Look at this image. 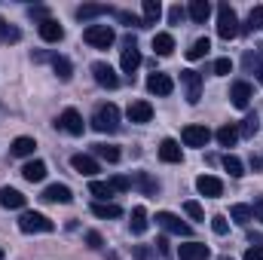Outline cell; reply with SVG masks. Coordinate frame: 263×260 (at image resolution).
<instances>
[{
    "instance_id": "obj_1",
    "label": "cell",
    "mask_w": 263,
    "mask_h": 260,
    "mask_svg": "<svg viewBox=\"0 0 263 260\" xmlns=\"http://www.w3.org/2000/svg\"><path fill=\"white\" fill-rule=\"evenodd\" d=\"M239 15H236V9L230 6V3H220L217 6V34H220V40H233V37H239Z\"/></svg>"
},
{
    "instance_id": "obj_2",
    "label": "cell",
    "mask_w": 263,
    "mask_h": 260,
    "mask_svg": "<svg viewBox=\"0 0 263 260\" xmlns=\"http://www.w3.org/2000/svg\"><path fill=\"white\" fill-rule=\"evenodd\" d=\"M92 129L95 132H117L120 129V107L117 104H101L92 117Z\"/></svg>"
},
{
    "instance_id": "obj_3",
    "label": "cell",
    "mask_w": 263,
    "mask_h": 260,
    "mask_svg": "<svg viewBox=\"0 0 263 260\" xmlns=\"http://www.w3.org/2000/svg\"><path fill=\"white\" fill-rule=\"evenodd\" d=\"M83 40H86L89 46H95V49H107V46H114L117 34H114V28H107V25H89V28L83 31Z\"/></svg>"
},
{
    "instance_id": "obj_4",
    "label": "cell",
    "mask_w": 263,
    "mask_h": 260,
    "mask_svg": "<svg viewBox=\"0 0 263 260\" xmlns=\"http://www.w3.org/2000/svg\"><path fill=\"white\" fill-rule=\"evenodd\" d=\"M18 230H22V233H52L55 224H52L46 214H40V211H25V214L18 217Z\"/></svg>"
},
{
    "instance_id": "obj_5",
    "label": "cell",
    "mask_w": 263,
    "mask_h": 260,
    "mask_svg": "<svg viewBox=\"0 0 263 260\" xmlns=\"http://www.w3.org/2000/svg\"><path fill=\"white\" fill-rule=\"evenodd\" d=\"M181 86H184L187 104H199V98H202V73L199 70H181Z\"/></svg>"
},
{
    "instance_id": "obj_6",
    "label": "cell",
    "mask_w": 263,
    "mask_h": 260,
    "mask_svg": "<svg viewBox=\"0 0 263 260\" xmlns=\"http://www.w3.org/2000/svg\"><path fill=\"white\" fill-rule=\"evenodd\" d=\"M156 224L162 227V230H168V233H175V236H190L193 230H190V224H184L178 214H172V211H159L156 214Z\"/></svg>"
},
{
    "instance_id": "obj_7",
    "label": "cell",
    "mask_w": 263,
    "mask_h": 260,
    "mask_svg": "<svg viewBox=\"0 0 263 260\" xmlns=\"http://www.w3.org/2000/svg\"><path fill=\"white\" fill-rule=\"evenodd\" d=\"M123 59H120V65H123V73H135L138 67H141V52H138V43H135V37H126L123 40Z\"/></svg>"
},
{
    "instance_id": "obj_8",
    "label": "cell",
    "mask_w": 263,
    "mask_h": 260,
    "mask_svg": "<svg viewBox=\"0 0 263 260\" xmlns=\"http://www.w3.org/2000/svg\"><path fill=\"white\" fill-rule=\"evenodd\" d=\"M92 77H95V83L104 86V89H117V86H120L117 70L107 65V62H95V65H92Z\"/></svg>"
},
{
    "instance_id": "obj_9",
    "label": "cell",
    "mask_w": 263,
    "mask_h": 260,
    "mask_svg": "<svg viewBox=\"0 0 263 260\" xmlns=\"http://www.w3.org/2000/svg\"><path fill=\"white\" fill-rule=\"evenodd\" d=\"M147 92H153V95H162V98H165V95H172V92H175V80H172L168 73H159V70H156V73H150V77H147Z\"/></svg>"
},
{
    "instance_id": "obj_10",
    "label": "cell",
    "mask_w": 263,
    "mask_h": 260,
    "mask_svg": "<svg viewBox=\"0 0 263 260\" xmlns=\"http://www.w3.org/2000/svg\"><path fill=\"white\" fill-rule=\"evenodd\" d=\"M230 98H233V104L236 107H248L251 104V98H254V89H251V83H245V80H236L233 86H230Z\"/></svg>"
},
{
    "instance_id": "obj_11",
    "label": "cell",
    "mask_w": 263,
    "mask_h": 260,
    "mask_svg": "<svg viewBox=\"0 0 263 260\" xmlns=\"http://www.w3.org/2000/svg\"><path fill=\"white\" fill-rule=\"evenodd\" d=\"M55 126H59L62 132H67V135H83V129H86V126H83V117H80L73 107H67L65 114L59 117V123H55Z\"/></svg>"
},
{
    "instance_id": "obj_12",
    "label": "cell",
    "mask_w": 263,
    "mask_h": 260,
    "mask_svg": "<svg viewBox=\"0 0 263 260\" xmlns=\"http://www.w3.org/2000/svg\"><path fill=\"white\" fill-rule=\"evenodd\" d=\"M196 190L202 196H208V199H217V196L223 193V181L214 178V175H199L196 178Z\"/></svg>"
},
{
    "instance_id": "obj_13",
    "label": "cell",
    "mask_w": 263,
    "mask_h": 260,
    "mask_svg": "<svg viewBox=\"0 0 263 260\" xmlns=\"http://www.w3.org/2000/svg\"><path fill=\"white\" fill-rule=\"evenodd\" d=\"M181 138H184L187 147H205L211 141V132L205 129V126H187V129L181 132Z\"/></svg>"
},
{
    "instance_id": "obj_14",
    "label": "cell",
    "mask_w": 263,
    "mask_h": 260,
    "mask_svg": "<svg viewBox=\"0 0 263 260\" xmlns=\"http://www.w3.org/2000/svg\"><path fill=\"white\" fill-rule=\"evenodd\" d=\"M159 159H162V162H168V165L181 162V159H184V150H181V144H178L175 138H165V141L159 144Z\"/></svg>"
},
{
    "instance_id": "obj_15",
    "label": "cell",
    "mask_w": 263,
    "mask_h": 260,
    "mask_svg": "<svg viewBox=\"0 0 263 260\" xmlns=\"http://www.w3.org/2000/svg\"><path fill=\"white\" fill-rule=\"evenodd\" d=\"M70 169H73L77 175H86V178L98 175V162H95L92 156H86V153H73V156H70Z\"/></svg>"
},
{
    "instance_id": "obj_16",
    "label": "cell",
    "mask_w": 263,
    "mask_h": 260,
    "mask_svg": "<svg viewBox=\"0 0 263 260\" xmlns=\"http://www.w3.org/2000/svg\"><path fill=\"white\" fill-rule=\"evenodd\" d=\"M40 199L43 202H62V205H67V202H73V193H70V187H65V184H49Z\"/></svg>"
},
{
    "instance_id": "obj_17",
    "label": "cell",
    "mask_w": 263,
    "mask_h": 260,
    "mask_svg": "<svg viewBox=\"0 0 263 260\" xmlns=\"http://www.w3.org/2000/svg\"><path fill=\"white\" fill-rule=\"evenodd\" d=\"M126 117H129L132 123H150L153 120V107H150V101H132Z\"/></svg>"
},
{
    "instance_id": "obj_18",
    "label": "cell",
    "mask_w": 263,
    "mask_h": 260,
    "mask_svg": "<svg viewBox=\"0 0 263 260\" xmlns=\"http://www.w3.org/2000/svg\"><path fill=\"white\" fill-rule=\"evenodd\" d=\"M40 37H43L46 43H62V40H65V28H62L55 18H46V22L40 25Z\"/></svg>"
},
{
    "instance_id": "obj_19",
    "label": "cell",
    "mask_w": 263,
    "mask_h": 260,
    "mask_svg": "<svg viewBox=\"0 0 263 260\" xmlns=\"http://www.w3.org/2000/svg\"><path fill=\"white\" fill-rule=\"evenodd\" d=\"M22 178L31 181V184L43 181V178H46V162H43V159H31V162H25V165H22Z\"/></svg>"
},
{
    "instance_id": "obj_20",
    "label": "cell",
    "mask_w": 263,
    "mask_h": 260,
    "mask_svg": "<svg viewBox=\"0 0 263 260\" xmlns=\"http://www.w3.org/2000/svg\"><path fill=\"white\" fill-rule=\"evenodd\" d=\"M208 245H202V242H187V245H181V251H178V257L181 260H208Z\"/></svg>"
},
{
    "instance_id": "obj_21",
    "label": "cell",
    "mask_w": 263,
    "mask_h": 260,
    "mask_svg": "<svg viewBox=\"0 0 263 260\" xmlns=\"http://www.w3.org/2000/svg\"><path fill=\"white\" fill-rule=\"evenodd\" d=\"M104 12H110V6H104V3H83V6H77V18H80V22L98 18V15H104Z\"/></svg>"
},
{
    "instance_id": "obj_22",
    "label": "cell",
    "mask_w": 263,
    "mask_h": 260,
    "mask_svg": "<svg viewBox=\"0 0 263 260\" xmlns=\"http://www.w3.org/2000/svg\"><path fill=\"white\" fill-rule=\"evenodd\" d=\"M187 15L193 18V22H208V15H211V3L208 0H190V6H187Z\"/></svg>"
},
{
    "instance_id": "obj_23",
    "label": "cell",
    "mask_w": 263,
    "mask_h": 260,
    "mask_svg": "<svg viewBox=\"0 0 263 260\" xmlns=\"http://www.w3.org/2000/svg\"><path fill=\"white\" fill-rule=\"evenodd\" d=\"M0 205L3 208H25V196L12 187H0Z\"/></svg>"
},
{
    "instance_id": "obj_24",
    "label": "cell",
    "mask_w": 263,
    "mask_h": 260,
    "mask_svg": "<svg viewBox=\"0 0 263 260\" xmlns=\"http://www.w3.org/2000/svg\"><path fill=\"white\" fill-rule=\"evenodd\" d=\"M34 147H37V141H34V138H28V135H22V138H15V141H12L9 153H12V156H31V153H34Z\"/></svg>"
},
{
    "instance_id": "obj_25",
    "label": "cell",
    "mask_w": 263,
    "mask_h": 260,
    "mask_svg": "<svg viewBox=\"0 0 263 260\" xmlns=\"http://www.w3.org/2000/svg\"><path fill=\"white\" fill-rule=\"evenodd\" d=\"M141 6H144V28L156 25V22H159V15H162V6H159V0H144Z\"/></svg>"
},
{
    "instance_id": "obj_26",
    "label": "cell",
    "mask_w": 263,
    "mask_h": 260,
    "mask_svg": "<svg viewBox=\"0 0 263 260\" xmlns=\"http://www.w3.org/2000/svg\"><path fill=\"white\" fill-rule=\"evenodd\" d=\"M153 52L156 55H172L175 52V37L172 34H156L153 37Z\"/></svg>"
},
{
    "instance_id": "obj_27",
    "label": "cell",
    "mask_w": 263,
    "mask_h": 260,
    "mask_svg": "<svg viewBox=\"0 0 263 260\" xmlns=\"http://www.w3.org/2000/svg\"><path fill=\"white\" fill-rule=\"evenodd\" d=\"M132 233H135V236L147 233V208H144V205H135V208H132Z\"/></svg>"
},
{
    "instance_id": "obj_28",
    "label": "cell",
    "mask_w": 263,
    "mask_h": 260,
    "mask_svg": "<svg viewBox=\"0 0 263 260\" xmlns=\"http://www.w3.org/2000/svg\"><path fill=\"white\" fill-rule=\"evenodd\" d=\"M92 214H95V217H120L123 208L114 205V202H95V205H92Z\"/></svg>"
},
{
    "instance_id": "obj_29",
    "label": "cell",
    "mask_w": 263,
    "mask_h": 260,
    "mask_svg": "<svg viewBox=\"0 0 263 260\" xmlns=\"http://www.w3.org/2000/svg\"><path fill=\"white\" fill-rule=\"evenodd\" d=\"M230 217H233L236 224L248 227V224L254 220V211H251V205H233V208H230Z\"/></svg>"
},
{
    "instance_id": "obj_30",
    "label": "cell",
    "mask_w": 263,
    "mask_h": 260,
    "mask_svg": "<svg viewBox=\"0 0 263 260\" xmlns=\"http://www.w3.org/2000/svg\"><path fill=\"white\" fill-rule=\"evenodd\" d=\"M18 40H22V31L6 18H0V43H18Z\"/></svg>"
},
{
    "instance_id": "obj_31",
    "label": "cell",
    "mask_w": 263,
    "mask_h": 260,
    "mask_svg": "<svg viewBox=\"0 0 263 260\" xmlns=\"http://www.w3.org/2000/svg\"><path fill=\"white\" fill-rule=\"evenodd\" d=\"M214 138H217V144H220V147H233V144L239 141V129H236V126H220Z\"/></svg>"
},
{
    "instance_id": "obj_32",
    "label": "cell",
    "mask_w": 263,
    "mask_h": 260,
    "mask_svg": "<svg viewBox=\"0 0 263 260\" xmlns=\"http://www.w3.org/2000/svg\"><path fill=\"white\" fill-rule=\"evenodd\" d=\"M52 67H55V73H59V80H62V83H67V80L73 77V65L67 62L65 55H52Z\"/></svg>"
},
{
    "instance_id": "obj_33",
    "label": "cell",
    "mask_w": 263,
    "mask_h": 260,
    "mask_svg": "<svg viewBox=\"0 0 263 260\" xmlns=\"http://www.w3.org/2000/svg\"><path fill=\"white\" fill-rule=\"evenodd\" d=\"M92 153L101 156V159H107V162H120V147H114V144H95Z\"/></svg>"
},
{
    "instance_id": "obj_34",
    "label": "cell",
    "mask_w": 263,
    "mask_h": 260,
    "mask_svg": "<svg viewBox=\"0 0 263 260\" xmlns=\"http://www.w3.org/2000/svg\"><path fill=\"white\" fill-rule=\"evenodd\" d=\"M208 49H211V40H208V37H199V40H193V46L187 49V59L196 62L202 55H208Z\"/></svg>"
},
{
    "instance_id": "obj_35",
    "label": "cell",
    "mask_w": 263,
    "mask_h": 260,
    "mask_svg": "<svg viewBox=\"0 0 263 260\" xmlns=\"http://www.w3.org/2000/svg\"><path fill=\"white\" fill-rule=\"evenodd\" d=\"M89 193L95 196L98 202H107V199L114 196V187H110L107 181H92V184H89Z\"/></svg>"
},
{
    "instance_id": "obj_36",
    "label": "cell",
    "mask_w": 263,
    "mask_h": 260,
    "mask_svg": "<svg viewBox=\"0 0 263 260\" xmlns=\"http://www.w3.org/2000/svg\"><path fill=\"white\" fill-rule=\"evenodd\" d=\"M223 169L230 172V178H242V175H245L242 159H239V156H233V153H227V156H223Z\"/></svg>"
},
{
    "instance_id": "obj_37",
    "label": "cell",
    "mask_w": 263,
    "mask_h": 260,
    "mask_svg": "<svg viewBox=\"0 0 263 260\" xmlns=\"http://www.w3.org/2000/svg\"><path fill=\"white\" fill-rule=\"evenodd\" d=\"M257 129H260L257 114H248V117L242 120V126H239V135H242V138H254V135H257Z\"/></svg>"
},
{
    "instance_id": "obj_38",
    "label": "cell",
    "mask_w": 263,
    "mask_h": 260,
    "mask_svg": "<svg viewBox=\"0 0 263 260\" xmlns=\"http://www.w3.org/2000/svg\"><path fill=\"white\" fill-rule=\"evenodd\" d=\"M242 31H263V6H254L251 9V15H248V22H245Z\"/></svg>"
},
{
    "instance_id": "obj_39",
    "label": "cell",
    "mask_w": 263,
    "mask_h": 260,
    "mask_svg": "<svg viewBox=\"0 0 263 260\" xmlns=\"http://www.w3.org/2000/svg\"><path fill=\"white\" fill-rule=\"evenodd\" d=\"M135 184H138V187H141V190H144L147 196H156V190H159V184H156V181H153L147 172H141V175L135 178Z\"/></svg>"
},
{
    "instance_id": "obj_40",
    "label": "cell",
    "mask_w": 263,
    "mask_h": 260,
    "mask_svg": "<svg viewBox=\"0 0 263 260\" xmlns=\"http://www.w3.org/2000/svg\"><path fill=\"white\" fill-rule=\"evenodd\" d=\"M132 257L135 260H156V248L153 245H135L132 248Z\"/></svg>"
},
{
    "instance_id": "obj_41",
    "label": "cell",
    "mask_w": 263,
    "mask_h": 260,
    "mask_svg": "<svg viewBox=\"0 0 263 260\" xmlns=\"http://www.w3.org/2000/svg\"><path fill=\"white\" fill-rule=\"evenodd\" d=\"M211 230H214L217 236H227V230H230V220H227V214H214V217H211Z\"/></svg>"
},
{
    "instance_id": "obj_42",
    "label": "cell",
    "mask_w": 263,
    "mask_h": 260,
    "mask_svg": "<svg viewBox=\"0 0 263 260\" xmlns=\"http://www.w3.org/2000/svg\"><path fill=\"white\" fill-rule=\"evenodd\" d=\"M245 65L251 67V70H254V77L263 83V59H260V55H251V52H248V55H245Z\"/></svg>"
},
{
    "instance_id": "obj_43",
    "label": "cell",
    "mask_w": 263,
    "mask_h": 260,
    "mask_svg": "<svg viewBox=\"0 0 263 260\" xmlns=\"http://www.w3.org/2000/svg\"><path fill=\"white\" fill-rule=\"evenodd\" d=\"M117 18H120L123 25H129V28H144V18L132 15V12H126V9H120V12H117Z\"/></svg>"
},
{
    "instance_id": "obj_44",
    "label": "cell",
    "mask_w": 263,
    "mask_h": 260,
    "mask_svg": "<svg viewBox=\"0 0 263 260\" xmlns=\"http://www.w3.org/2000/svg\"><path fill=\"white\" fill-rule=\"evenodd\" d=\"M107 184L114 187V193H117V190H120V193H126V190H132V181L126 178V175H117V178H110Z\"/></svg>"
},
{
    "instance_id": "obj_45",
    "label": "cell",
    "mask_w": 263,
    "mask_h": 260,
    "mask_svg": "<svg viewBox=\"0 0 263 260\" xmlns=\"http://www.w3.org/2000/svg\"><path fill=\"white\" fill-rule=\"evenodd\" d=\"M184 15H187V9H184L181 3H175V6L168 9V22H172V25H181V22H184Z\"/></svg>"
},
{
    "instance_id": "obj_46",
    "label": "cell",
    "mask_w": 263,
    "mask_h": 260,
    "mask_svg": "<svg viewBox=\"0 0 263 260\" xmlns=\"http://www.w3.org/2000/svg\"><path fill=\"white\" fill-rule=\"evenodd\" d=\"M28 15H31V18H37V22L43 25V22L49 18V9H46V6H28Z\"/></svg>"
},
{
    "instance_id": "obj_47",
    "label": "cell",
    "mask_w": 263,
    "mask_h": 260,
    "mask_svg": "<svg viewBox=\"0 0 263 260\" xmlns=\"http://www.w3.org/2000/svg\"><path fill=\"white\" fill-rule=\"evenodd\" d=\"M184 211H187L193 220H205V214H202V205H199V202H184Z\"/></svg>"
},
{
    "instance_id": "obj_48",
    "label": "cell",
    "mask_w": 263,
    "mask_h": 260,
    "mask_svg": "<svg viewBox=\"0 0 263 260\" xmlns=\"http://www.w3.org/2000/svg\"><path fill=\"white\" fill-rule=\"evenodd\" d=\"M230 70H233V62H230V59H217V62H214V73H217V77H227Z\"/></svg>"
},
{
    "instance_id": "obj_49",
    "label": "cell",
    "mask_w": 263,
    "mask_h": 260,
    "mask_svg": "<svg viewBox=\"0 0 263 260\" xmlns=\"http://www.w3.org/2000/svg\"><path fill=\"white\" fill-rule=\"evenodd\" d=\"M86 242H89V248H95V251H98V248H104V239H101V233H95V230H92V233H86Z\"/></svg>"
},
{
    "instance_id": "obj_50",
    "label": "cell",
    "mask_w": 263,
    "mask_h": 260,
    "mask_svg": "<svg viewBox=\"0 0 263 260\" xmlns=\"http://www.w3.org/2000/svg\"><path fill=\"white\" fill-rule=\"evenodd\" d=\"M156 245H159V254H162V257H172V245H168V239H165V236H159V239H156Z\"/></svg>"
},
{
    "instance_id": "obj_51",
    "label": "cell",
    "mask_w": 263,
    "mask_h": 260,
    "mask_svg": "<svg viewBox=\"0 0 263 260\" xmlns=\"http://www.w3.org/2000/svg\"><path fill=\"white\" fill-rule=\"evenodd\" d=\"M245 260H263V245H254L245 251Z\"/></svg>"
},
{
    "instance_id": "obj_52",
    "label": "cell",
    "mask_w": 263,
    "mask_h": 260,
    "mask_svg": "<svg viewBox=\"0 0 263 260\" xmlns=\"http://www.w3.org/2000/svg\"><path fill=\"white\" fill-rule=\"evenodd\" d=\"M251 211H254V220H260V224H263V196H260V199H254Z\"/></svg>"
},
{
    "instance_id": "obj_53",
    "label": "cell",
    "mask_w": 263,
    "mask_h": 260,
    "mask_svg": "<svg viewBox=\"0 0 263 260\" xmlns=\"http://www.w3.org/2000/svg\"><path fill=\"white\" fill-rule=\"evenodd\" d=\"M251 169H254V172H260V169H263V159H260V156H251Z\"/></svg>"
},
{
    "instance_id": "obj_54",
    "label": "cell",
    "mask_w": 263,
    "mask_h": 260,
    "mask_svg": "<svg viewBox=\"0 0 263 260\" xmlns=\"http://www.w3.org/2000/svg\"><path fill=\"white\" fill-rule=\"evenodd\" d=\"M0 260H3V248H0Z\"/></svg>"
},
{
    "instance_id": "obj_55",
    "label": "cell",
    "mask_w": 263,
    "mask_h": 260,
    "mask_svg": "<svg viewBox=\"0 0 263 260\" xmlns=\"http://www.w3.org/2000/svg\"><path fill=\"white\" fill-rule=\"evenodd\" d=\"M220 260H233V257H220Z\"/></svg>"
}]
</instances>
